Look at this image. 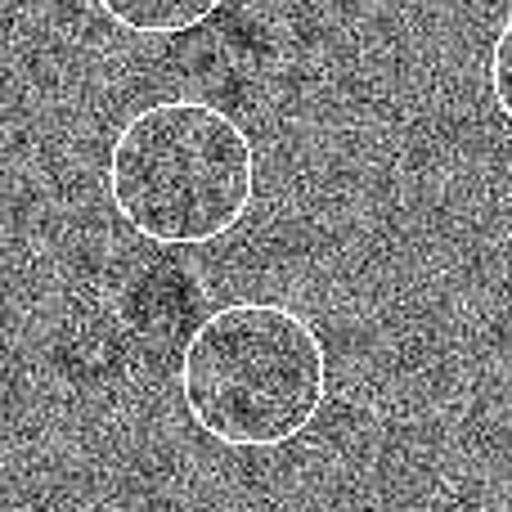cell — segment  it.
I'll return each instance as SVG.
<instances>
[{"label": "cell", "mask_w": 512, "mask_h": 512, "mask_svg": "<svg viewBox=\"0 0 512 512\" xmlns=\"http://www.w3.org/2000/svg\"><path fill=\"white\" fill-rule=\"evenodd\" d=\"M180 396L212 441L234 450L288 445L324 409L328 351L315 324L292 306L230 301L185 342Z\"/></svg>", "instance_id": "cell-1"}, {"label": "cell", "mask_w": 512, "mask_h": 512, "mask_svg": "<svg viewBox=\"0 0 512 512\" xmlns=\"http://www.w3.org/2000/svg\"><path fill=\"white\" fill-rule=\"evenodd\" d=\"M256 153L230 113L198 99L149 104L117 131L108 198L135 234L167 248H198L248 216Z\"/></svg>", "instance_id": "cell-2"}, {"label": "cell", "mask_w": 512, "mask_h": 512, "mask_svg": "<svg viewBox=\"0 0 512 512\" xmlns=\"http://www.w3.org/2000/svg\"><path fill=\"white\" fill-rule=\"evenodd\" d=\"M490 99L512 122V14L499 23L495 45H490Z\"/></svg>", "instance_id": "cell-4"}, {"label": "cell", "mask_w": 512, "mask_h": 512, "mask_svg": "<svg viewBox=\"0 0 512 512\" xmlns=\"http://www.w3.org/2000/svg\"><path fill=\"white\" fill-rule=\"evenodd\" d=\"M117 27L140 36H171L189 32L203 18H212L221 9V0H95Z\"/></svg>", "instance_id": "cell-3"}]
</instances>
